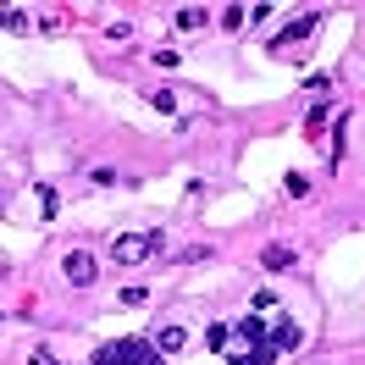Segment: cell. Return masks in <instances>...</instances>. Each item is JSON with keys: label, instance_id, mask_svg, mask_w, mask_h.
I'll use <instances>...</instances> for the list:
<instances>
[{"label": "cell", "instance_id": "6da1fadb", "mask_svg": "<svg viewBox=\"0 0 365 365\" xmlns=\"http://www.w3.org/2000/svg\"><path fill=\"white\" fill-rule=\"evenodd\" d=\"M210 349L227 354V365H277V354H282L260 316L238 321V327H210Z\"/></svg>", "mask_w": 365, "mask_h": 365}, {"label": "cell", "instance_id": "7a4b0ae2", "mask_svg": "<svg viewBox=\"0 0 365 365\" xmlns=\"http://www.w3.org/2000/svg\"><path fill=\"white\" fill-rule=\"evenodd\" d=\"M111 255L122 260V266H138V260H150V255H160V238L155 232H128V238H116Z\"/></svg>", "mask_w": 365, "mask_h": 365}, {"label": "cell", "instance_id": "3957f363", "mask_svg": "<svg viewBox=\"0 0 365 365\" xmlns=\"http://www.w3.org/2000/svg\"><path fill=\"white\" fill-rule=\"evenodd\" d=\"M61 277H67L72 288H89L94 277H100V266H94V255H89V250H72L67 260H61Z\"/></svg>", "mask_w": 365, "mask_h": 365}, {"label": "cell", "instance_id": "277c9868", "mask_svg": "<svg viewBox=\"0 0 365 365\" xmlns=\"http://www.w3.org/2000/svg\"><path fill=\"white\" fill-rule=\"evenodd\" d=\"M316 28H321V17H316V11H304V17H294V23L282 28V34H272V50H282V45H299V39H310Z\"/></svg>", "mask_w": 365, "mask_h": 365}, {"label": "cell", "instance_id": "5b68a950", "mask_svg": "<svg viewBox=\"0 0 365 365\" xmlns=\"http://www.w3.org/2000/svg\"><path fill=\"white\" fill-rule=\"evenodd\" d=\"M155 349L160 354H178V349H188V327H178V321H166L155 332Z\"/></svg>", "mask_w": 365, "mask_h": 365}, {"label": "cell", "instance_id": "8992f818", "mask_svg": "<svg viewBox=\"0 0 365 365\" xmlns=\"http://www.w3.org/2000/svg\"><path fill=\"white\" fill-rule=\"evenodd\" d=\"M172 23L188 34V28H205V23H210V11H205V6H178V11H172Z\"/></svg>", "mask_w": 365, "mask_h": 365}, {"label": "cell", "instance_id": "52a82bcc", "mask_svg": "<svg viewBox=\"0 0 365 365\" xmlns=\"http://www.w3.org/2000/svg\"><path fill=\"white\" fill-rule=\"evenodd\" d=\"M260 260H266V272H282V266H294V250H288V244H266Z\"/></svg>", "mask_w": 365, "mask_h": 365}, {"label": "cell", "instance_id": "ba28073f", "mask_svg": "<svg viewBox=\"0 0 365 365\" xmlns=\"http://www.w3.org/2000/svg\"><path fill=\"white\" fill-rule=\"evenodd\" d=\"M299 343H304V332L294 321H277V349H299Z\"/></svg>", "mask_w": 365, "mask_h": 365}, {"label": "cell", "instance_id": "9c48e42d", "mask_svg": "<svg viewBox=\"0 0 365 365\" xmlns=\"http://www.w3.org/2000/svg\"><path fill=\"white\" fill-rule=\"evenodd\" d=\"M244 23H250V11H244V6H227V11H222V28H227V34H238Z\"/></svg>", "mask_w": 365, "mask_h": 365}, {"label": "cell", "instance_id": "30bf717a", "mask_svg": "<svg viewBox=\"0 0 365 365\" xmlns=\"http://www.w3.org/2000/svg\"><path fill=\"white\" fill-rule=\"evenodd\" d=\"M0 28H11V34H23V28H28V11H17V6H11V11H0Z\"/></svg>", "mask_w": 365, "mask_h": 365}, {"label": "cell", "instance_id": "8fae6325", "mask_svg": "<svg viewBox=\"0 0 365 365\" xmlns=\"http://www.w3.org/2000/svg\"><path fill=\"white\" fill-rule=\"evenodd\" d=\"M150 61H155L160 72H172V67H182V56H178V50H155V56H150Z\"/></svg>", "mask_w": 365, "mask_h": 365}, {"label": "cell", "instance_id": "7c38bea8", "mask_svg": "<svg viewBox=\"0 0 365 365\" xmlns=\"http://www.w3.org/2000/svg\"><path fill=\"white\" fill-rule=\"evenodd\" d=\"M39 205H45V216H56V210H61V194H56V188H39Z\"/></svg>", "mask_w": 365, "mask_h": 365}, {"label": "cell", "instance_id": "4fadbf2b", "mask_svg": "<svg viewBox=\"0 0 365 365\" xmlns=\"http://www.w3.org/2000/svg\"><path fill=\"white\" fill-rule=\"evenodd\" d=\"M150 106H155V111H166V116H172V111H178V94H166V89H160L155 100H150Z\"/></svg>", "mask_w": 365, "mask_h": 365}, {"label": "cell", "instance_id": "5bb4252c", "mask_svg": "<svg viewBox=\"0 0 365 365\" xmlns=\"http://www.w3.org/2000/svg\"><path fill=\"white\" fill-rule=\"evenodd\" d=\"M144 299H150V288H144V282H138V288H122V304H144Z\"/></svg>", "mask_w": 365, "mask_h": 365}, {"label": "cell", "instance_id": "9a60e30c", "mask_svg": "<svg viewBox=\"0 0 365 365\" xmlns=\"http://www.w3.org/2000/svg\"><path fill=\"white\" fill-rule=\"evenodd\" d=\"M34 365H61V360H56L50 349H34Z\"/></svg>", "mask_w": 365, "mask_h": 365}]
</instances>
